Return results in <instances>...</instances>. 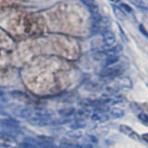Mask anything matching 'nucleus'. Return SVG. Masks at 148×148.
<instances>
[{
  "instance_id": "obj_8",
  "label": "nucleus",
  "mask_w": 148,
  "mask_h": 148,
  "mask_svg": "<svg viewBox=\"0 0 148 148\" xmlns=\"http://www.w3.org/2000/svg\"><path fill=\"white\" fill-rule=\"evenodd\" d=\"M92 119L95 121L99 122H106L109 120V116L105 113H95L92 116Z\"/></svg>"
},
{
  "instance_id": "obj_6",
  "label": "nucleus",
  "mask_w": 148,
  "mask_h": 148,
  "mask_svg": "<svg viewBox=\"0 0 148 148\" xmlns=\"http://www.w3.org/2000/svg\"><path fill=\"white\" fill-rule=\"evenodd\" d=\"M112 10H113V13H114L115 17L117 18L118 20H119V21L126 20V17H127L126 13L124 12V10L121 8L116 6V5H112Z\"/></svg>"
},
{
  "instance_id": "obj_1",
  "label": "nucleus",
  "mask_w": 148,
  "mask_h": 148,
  "mask_svg": "<svg viewBox=\"0 0 148 148\" xmlns=\"http://www.w3.org/2000/svg\"><path fill=\"white\" fill-rule=\"evenodd\" d=\"M110 26V20L108 17H101L97 15L92 22V31L95 32H102L108 30V27Z\"/></svg>"
},
{
  "instance_id": "obj_2",
  "label": "nucleus",
  "mask_w": 148,
  "mask_h": 148,
  "mask_svg": "<svg viewBox=\"0 0 148 148\" xmlns=\"http://www.w3.org/2000/svg\"><path fill=\"white\" fill-rule=\"evenodd\" d=\"M124 69H122V66L120 65H117V66H111V67H106L101 72V75L106 78H114L119 76L120 74L123 72Z\"/></svg>"
},
{
  "instance_id": "obj_11",
  "label": "nucleus",
  "mask_w": 148,
  "mask_h": 148,
  "mask_svg": "<svg viewBox=\"0 0 148 148\" xmlns=\"http://www.w3.org/2000/svg\"><path fill=\"white\" fill-rule=\"evenodd\" d=\"M132 2L134 3V5L140 8H148V0H132Z\"/></svg>"
},
{
  "instance_id": "obj_7",
  "label": "nucleus",
  "mask_w": 148,
  "mask_h": 148,
  "mask_svg": "<svg viewBox=\"0 0 148 148\" xmlns=\"http://www.w3.org/2000/svg\"><path fill=\"white\" fill-rule=\"evenodd\" d=\"M118 84L121 88H126V89H131L132 87V82L129 77H121L119 79Z\"/></svg>"
},
{
  "instance_id": "obj_18",
  "label": "nucleus",
  "mask_w": 148,
  "mask_h": 148,
  "mask_svg": "<svg viewBox=\"0 0 148 148\" xmlns=\"http://www.w3.org/2000/svg\"><path fill=\"white\" fill-rule=\"evenodd\" d=\"M87 148H92V146H91V145H89V146H87Z\"/></svg>"
},
{
  "instance_id": "obj_4",
  "label": "nucleus",
  "mask_w": 148,
  "mask_h": 148,
  "mask_svg": "<svg viewBox=\"0 0 148 148\" xmlns=\"http://www.w3.org/2000/svg\"><path fill=\"white\" fill-rule=\"evenodd\" d=\"M119 131L121 132L122 133H124L125 135H127L128 137L133 139V140H139V139H140V137H139V135H138V133L136 132H134L131 127L127 126V125H120Z\"/></svg>"
},
{
  "instance_id": "obj_12",
  "label": "nucleus",
  "mask_w": 148,
  "mask_h": 148,
  "mask_svg": "<svg viewBox=\"0 0 148 148\" xmlns=\"http://www.w3.org/2000/svg\"><path fill=\"white\" fill-rule=\"evenodd\" d=\"M97 110L99 111V113H106L110 110V108H109V106L106 104V105H100L99 108H97Z\"/></svg>"
},
{
  "instance_id": "obj_15",
  "label": "nucleus",
  "mask_w": 148,
  "mask_h": 148,
  "mask_svg": "<svg viewBox=\"0 0 148 148\" xmlns=\"http://www.w3.org/2000/svg\"><path fill=\"white\" fill-rule=\"evenodd\" d=\"M121 7H122V9H125V10L128 11V12H132V9L130 8V6H128L127 4H121Z\"/></svg>"
},
{
  "instance_id": "obj_10",
  "label": "nucleus",
  "mask_w": 148,
  "mask_h": 148,
  "mask_svg": "<svg viewBox=\"0 0 148 148\" xmlns=\"http://www.w3.org/2000/svg\"><path fill=\"white\" fill-rule=\"evenodd\" d=\"M110 115H111V117L114 119H119V118H121L124 116V111L121 110L120 108H115L110 110Z\"/></svg>"
},
{
  "instance_id": "obj_17",
  "label": "nucleus",
  "mask_w": 148,
  "mask_h": 148,
  "mask_svg": "<svg viewBox=\"0 0 148 148\" xmlns=\"http://www.w3.org/2000/svg\"><path fill=\"white\" fill-rule=\"evenodd\" d=\"M110 1H112V2H115V1H119V0H110Z\"/></svg>"
},
{
  "instance_id": "obj_3",
  "label": "nucleus",
  "mask_w": 148,
  "mask_h": 148,
  "mask_svg": "<svg viewBox=\"0 0 148 148\" xmlns=\"http://www.w3.org/2000/svg\"><path fill=\"white\" fill-rule=\"evenodd\" d=\"M103 41L104 44L106 46H113L116 44V36L114 34L113 32H111L110 30H108L103 32Z\"/></svg>"
},
{
  "instance_id": "obj_9",
  "label": "nucleus",
  "mask_w": 148,
  "mask_h": 148,
  "mask_svg": "<svg viewBox=\"0 0 148 148\" xmlns=\"http://www.w3.org/2000/svg\"><path fill=\"white\" fill-rule=\"evenodd\" d=\"M119 62V57L117 56V57H108L106 58V62H105V66L106 67H111L114 66L117 63Z\"/></svg>"
},
{
  "instance_id": "obj_14",
  "label": "nucleus",
  "mask_w": 148,
  "mask_h": 148,
  "mask_svg": "<svg viewBox=\"0 0 148 148\" xmlns=\"http://www.w3.org/2000/svg\"><path fill=\"white\" fill-rule=\"evenodd\" d=\"M139 31H140V32H142V34H143V35H145V37H147V38H148V32L146 31V29H145V28L143 27L142 24L139 25Z\"/></svg>"
},
{
  "instance_id": "obj_16",
  "label": "nucleus",
  "mask_w": 148,
  "mask_h": 148,
  "mask_svg": "<svg viewBox=\"0 0 148 148\" xmlns=\"http://www.w3.org/2000/svg\"><path fill=\"white\" fill-rule=\"evenodd\" d=\"M142 139L143 141H145V143H148V133H145V134H143L142 135Z\"/></svg>"
},
{
  "instance_id": "obj_13",
  "label": "nucleus",
  "mask_w": 148,
  "mask_h": 148,
  "mask_svg": "<svg viewBox=\"0 0 148 148\" xmlns=\"http://www.w3.org/2000/svg\"><path fill=\"white\" fill-rule=\"evenodd\" d=\"M138 118L143 123H148V115L145 113H140L138 115Z\"/></svg>"
},
{
  "instance_id": "obj_5",
  "label": "nucleus",
  "mask_w": 148,
  "mask_h": 148,
  "mask_svg": "<svg viewBox=\"0 0 148 148\" xmlns=\"http://www.w3.org/2000/svg\"><path fill=\"white\" fill-rule=\"evenodd\" d=\"M122 52V45H116L115 46H111L110 48L106 50L104 54L106 58L108 57H117Z\"/></svg>"
}]
</instances>
